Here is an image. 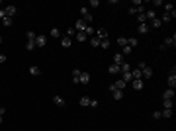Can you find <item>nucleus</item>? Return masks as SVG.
I'll list each match as a JSON object with an SVG mask.
<instances>
[{"label": "nucleus", "mask_w": 176, "mask_h": 131, "mask_svg": "<svg viewBox=\"0 0 176 131\" xmlns=\"http://www.w3.org/2000/svg\"><path fill=\"white\" fill-rule=\"evenodd\" d=\"M145 16H147V22H151V20L157 18V12L155 10H145Z\"/></svg>", "instance_id": "obj_25"}, {"label": "nucleus", "mask_w": 176, "mask_h": 131, "mask_svg": "<svg viewBox=\"0 0 176 131\" xmlns=\"http://www.w3.org/2000/svg\"><path fill=\"white\" fill-rule=\"evenodd\" d=\"M4 18H6V12H4V8H0V22H2Z\"/></svg>", "instance_id": "obj_46"}, {"label": "nucleus", "mask_w": 176, "mask_h": 131, "mask_svg": "<svg viewBox=\"0 0 176 131\" xmlns=\"http://www.w3.org/2000/svg\"><path fill=\"white\" fill-rule=\"evenodd\" d=\"M6 61H8V57H6V55H2V53H0V65H2V63H6Z\"/></svg>", "instance_id": "obj_45"}, {"label": "nucleus", "mask_w": 176, "mask_h": 131, "mask_svg": "<svg viewBox=\"0 0 176 131\" xmlns=\"http://www.w3.org/2000/svg\"><path fill=\"white\" fill-rule=\"evenodd\" d=\"M88 6H92V8H96V6H100V0H90V4Z\"/></svg>", "instance_id": "obj_42"}, {"label": "nucleus", "mask_w": 176, "mask_h": 131, "mask_svg": "<svg viewBox=\"0 0 176 131\" xmlns=\"http://www.w3.org/2000/svg\"><path fill=\"white\" fill-rule=\"evenodd\" d=\"M61 43H63V47H65V49H69V47L73 45V37H69V35H65V37L61 39Z\"/></svg>", "instance_id": "obj_19"}, {"label": "nucleus", "mask_w": 176, "mask_h": 131, "mask_svg": "<svg viewBox=\"0 0 176 131\" xmlns=\"http://www.w3.org/2000/svg\"><path fill=\"white\" fill-rule=\"evenodd\" d=\"M137 22H139V24H147V16H145V12H143V14H137Z\"/></svg>", "instance_id": "obj_33"}, {"label": "nucleus", "mask_w": 176, "mask_h": 131, "mask_svg": "<svg viewBox=\"0 0 176 131\" xmlns=\"http://www.w3.org/2000/svg\"><path fill=\"white\" fill-rule=\"evenodd\" d=\"M4 114H6V108H4V106H0V116H4Z\"/></svg>", "instance_id": "obj_48"}, {"label": "nucleus", "mask_w": 176, "mask_h": 131, "mask_svg": "<svg viewBox=\"0 0 176 131\" xmlns=\"http://www.w3.org/2000/svg\"><path fill=\"white\" fill-rule=\"evenodd\" d=\"M30 75L39 77V75H41V69H39V67H35V65H32V67H30Z\"/></svg>", "instance_id": "obj_23"}, {"label": "nucleus", "mask_w": 176, "mask_h": 131, "mask_svg": "<svg viewBox=\"0 0 176 131\" xmlns=\"http://www.w3.org/2000/svg\"><path fill=\"white\" fill-rule=\"evenodd\" d=\"M112 96H114V100H121L123 98V90H112Z\"/></svg>", "instance_id": "obj_28"}, {"label": "nucleus", "mask_w": 176, "mask_h": 131, "mask_svg": "<svg viewBox=\"0 0 176 131\" xmlns=\"http://www.w3.org/2000/svg\"><path fill=\"white\" fill-rule=\"evenodd\" d=\"M163 8H165V12H174V8H172V4H170V2H165V4H163Z\"/></svg>", "instance_id": "obj_36"}, {"label": "nucleus", "mask_w": 176, "mask_h": 131, "mask_svg": "<svg viewBox=\"0 0 176 131\" xmlns=\"http://www.w3.org/2000/svg\"><path fill=\"white\" fill-rule=\"evenodd\" d=\"M100 47H102V49H110V39H102V41H100Z\"/></svg>", "instance_id": "obj_35"}, {"label": "nucleus", "mask_w": 176, "mask_h": 131, "mask_svg": "<svg viewBox=\"0 0 176 131\" xmlns=\"http://www.w3.org/2000/svg\"><path fill=\"white\" fill-rule=\"evenodd\" d=\"M26 37H28V43H26V49H28V51H32V49H35V37H37V33H33V32H28V33H26Z\"/></svg>", "instance_id": "obj_1"}, {"label": "nucleus", "mask_w": 176, "mask_h": 131, "mask_svg": "<svg viewBox=\"0 0 176 131\" xmlns=\"http://www.w3.org/2000/svg\"><path fill=\"white\" fill-rule=\"evenodd\" d=\"M90 100H92V98H88V96H82V98L78 100V104H80L82 108H90Z\"/></svg>", "instance_id": "obj_20"}, {"label": "nucleus", "mask_w": 176, "mask_h": 131, "mask_svg": "<svg viewBox=\"0 0 176 131\" xmlns=\"http://www.w3.org/2000/svg\"><path fill=\"white\" fill-rule=\"evenodd\" d=\"M139 69H141V78H151L153 77V69L147 65V63H139Z\"/></svg>", "instance_id": "obj_2"}, {"label": "nucleus", "mask_w": 176, "mask_h": 131, "mask_svg": "<svg viewBox=\"0 0 176 131\" xmlns=\"http://www.w3.org/2000/svg\"><path fill=\"white\" fill-rule=\"evenodd\" d=\"M51 37H61V30H59V28H53V30H51Z\"/></svg>", "instance_id": "obj_37"}, {"label": "nucleus", "mask_w": 176, "mask_h": 131, "mask_svg": "<svg viewBox=\"0 0 176 131\" xmlns=\"http://www.w3.org/2000/svg\"><path fill=\"white\" fill-rule=\"evenodd\" d=\"M75 39H78V41L82 43V41H86V39H88V35H86L84 32H77V35H75Z\"/></svg>", "instance_id": "obj_26"}, {"label": "nucleus", "mask_w": 176, "mask_h": 131, "mask_svg": "<svg viewBox=\"0 0 176 131\" xmlns=\"http://www.w3.org/2000/svg\"><path fill=\"white\" fill-rule=\"evenodd\" d=\"M137 32L141 33V35H145V33H149V32H151V28H149V24H139Z\"/></svg>", "instance_id": "obj_15"}, {"label": "nucleus", "mask_w": 176, "mask_h": 131, "mask_svg": "<svg viewBox=\"0 0 176 131\" xmlns=\"http://www.w3.org/2000/svg\"><path fill=\"white\" fill-rule=\"evenodd\" d=\"M163 45H165L166 49H168V47H174V45H176V35H174V33H172V35H168Z\"/></svg>", "instance_id": "obj_9"}, {"label": "nucleus", "mask_w": 176, "mask_h": 131, "mask_svg": "<svg viewBox=\"0 0 176 131\" xmlns=\"http://www.w3.org/2000/svg\"><path fill=\"white\" fill-rule=\"evenodd\" d=\"M137 43H139V39H137V37H127V45H129V47H137Z\"/></svg>", "instance_id": "obj_30"}, {"label": "nucleus", "mask_w": 176, "mask_h": 131, "mask_svg": "<svg viewBox=\"0 0 176 131\" xmlns=\"http://www.w3.org/2000/svg\"><path fill=\"white\" fill-rule=\"evenodd\" d=\"M0 123H2V116H0Z\"/></svg>", "instance_id": "obj_50"}, {"label": "nucleus", "mask_w": 176, "mask_h": 131, "mask_svg": "<svg viewBox=\"0 0 176 131\" xmlns=\"http://www.w3.org/2000/svg\"><path fill=\"white\" fill-rule=\"evenodd\" d=\"M4 12H6V18H14L16 16V6H6Z\"/></svg>", "instance_id": "obj_17"}, {"label": "nucleus", "mask_w": 176, "mask_h": 131, "mask_svg": "<svg viewBox=\"0 0 176 131\" xmlns=\"http://www.w3.org/2000/svg\"><path fill=\"white\" fill-rule=\"evenodd\" d=\"M53 104H55L57 108H65V100H63V96H53Z\"/></svg>", "instance_id": "obj_14"}, {"label": "nucleus", "mask_w": 176, "mask_h": 131, "mask_svg": "<svg viewBox=\"0 0 176 131\" xmlns=\"http://www.w3.org/2000/svg\"><path fill=\"white\" fill-rule=\"evenodd\" d=\"M174 18H176V12H165L163 18H159V20H161V24H168V22H172Z\"/></svg>", "instance_id": "obj_5"}, {"label": "nucleus", "mask_w": 176, "mask_h": 131, "mask_svg": "<svg viewBox=\"0 0 176 131\" xmlns=\"http://www.w3.org/2000/svg\"><path fill=\"white\" fill-rule=\"evenodd\" d=\"M86 26H88V24L84 22V20H80V18H78L77 22H75V26H73V28H75L77 32H84V30H86Z\"/></svg>", "instance_id": "obj_8"}, {"label": "nucleus", "mask_w": 176, "mask_h": 131, "mask_svg": "<svg viewBox=\"0 0 176 131\" xmlns=\"http://www.w3.org/2000/svg\"><path fill=\"white\" fill-rule=\"evenodd\" d=\"M131 86H133V90H143V78H137V80H131Z\"/></svg>", "instance_id": "obj_12"}, {"label": "nucleus", "mask_w": 176, "mask_h": 131, "mask_svg": "<svg viewBox=\"0 0 176 131\" xmlns=\"http://www.w3.org/2000/svg\"><path fill=\"white\" fill-rule=\"evenodd\" d=\"M67 35H69V37H75V35H77V30H75L73 26H71V28L67 30Z\"/></svg>", "instance_id": "obj_38"}, {"label": "nucleus", "mask_w": 176, "mask_h": 131, "mask_svg": "<svg viewBox=\"0 0 176 131\" xmlns=\"http://www.w3.org/2000/svg\"><path fill=\"white\" fill-rule=\"evenodd\" d=\"M80 16H82V20L90 26V22H92V14H90V10H88V6H82V8H80Z\"/></svg>", "instance_id": "obj_3"}, {"label": "nucleus", "mask_w": 176, "mask_h": 131, "mask_svg": "<svg viewBox=\"0 0 176 131\" xmlns=\"http://www.w3.org/2000/svg\"><path fill=\"white\" fill-rule=\"evenodd\" d=\"M118 45H120L121 49H123V47L127 45V37H118Z\"/></svg>", "instance_id": "obj_34"}, {"label": "nucleus", "mask_w": 176, "mask_h": 131, "mask_svg": "<svg viewBox=\"0 0 176 131\" xmlns=\"http://www.w3.org/2000/svg\"><path fill=\"white\" fill-rule=\"evenodd\" d=\"M12 22H14L12 18H4V20H2V24H4L6 28H10V26H12Z\"/></svg>", "instance_id": "obj_39"}, {"label": "nucleus", "mask_w": 176, "mask_h": 131, "mask_svg": "<svg viewBox=\"0 0 176 131\" xmlns=\"http://www.w3.org/2000/svg\"><path fill=\"white\" fill-rule=\"evenodd\" d=\"M163 108H170L172 110V100H165V102H163Z\"/></svg>", "instance_id": "obj_40"}, {"label": "nucleus", "mask_w": 176, "mask_h": 131, "mask_svg": "<svg viewBox=\"0 0 176 131\" xmlns=\"http://www.w3.org/2000/svg\"><path fill=\"white\" fill-rule=\"evenodd\" d=\"M143 12H145V6H143V4H141V6H131V8H129V14H131V16L143 14Z\"/></svg>", "instance_id": "obj_10"}, {"label": "nucleus", "mask_w": 176, "mask_h": 131, "mask_svg": "<svg viewBox=\"0 0 176 131\" xmlns=\"http://www.w3.org/2000/svg\"><path fill=\"white\" fill-rule=\"evenodd\" d=\"M131 78H133V80L141 78V69H139V67H137V69H131Z\"/></svg>", "instance_id": "obj_27"}, {"label": "nucleus", "mask_w": 176, "mask_h": 131, "mask_svg": "<svg viewBox=\"0 0 176 131\" xmlns=\"http://www.w3.org/2000/svg\"><path fill=\"white\" fill-rule=\"evenodd\" d=\"M100 41H102V39H100L98 35H94V37H90V45H92V47H100Z\"/></svg>", "instance_id": "obj_29"}, {"label": "nucleus", "mask_w": 176, "mask_h": 131, "mask_svg": "<svg viewBox=\"0 0 176 131\" xmlns=\"http://www.w3.org/2000/svg\"><path fill=\"white\" fill-rule=\"evenodd\" d=\"M174 86H176V67H172L170 73H168V88L174 90Z\"/></svg>", "instance_id": "obj_4"}, {"label": "nucleus", "mask_w": 176, "mask_h": 131, "mask_svg": "<svg viewBox=\"0 0 176 131\" xmlns=\"http://www.w3.org/2000/svg\"><path fill=\"white\" fill-rule=\"evenodd\" d=\"M153 118H155V120H163V118H161V110H155V112H153Z\"/></svg>", "instance_id": "obj_41"}, {"label": "nucleus", "mask_w": 176, "mask_h": 131, "mask_svg": "<svg viewBox=\"0 0 176 131\" xmlns=\"http://www.w3.org/2000/svg\"><path fill=\"white\" fill-rule=\"evenodd\" d=\"M47 43V35H37L35 37V47H45Z\"/></svg>", "instance_id": "obj_11"}, {"label": "nucleus", "mask_w": 176, "mask_h": 131, "mask_svg": "<svg viewBox=\"0 0 176 131\" xmlns=\"http://www.w3.org/2000/svg\"><path fill=\"white\" fill-rule=\"evenodd\" d=\"M131 51H133V49H131V47H129V45H125V47H123V53H125V55H129V53H131Z\"/></svg>", "instance_id": "obj_43"}, {"label": "nucleus", "mask_w": 176, "mask_h": 131, "mask_svg": "<svg viewBox=\"0 0 176 131\" xmlns=\"http://www.w3.org/2000/svg\"><path fill=\"white\" fill-rule=\"evenodd\" d=\"M112 90H125V82H123V80H116V82H112L110 84V92Z\"/></svg>", "instance_id": "obj_6"}, {"label": "nucleus", "mask_w": 176, "mask_h": 131, "mask_svg": "<svg viewBox=\"0 0 176 131\" xmlns=\"http://www.w3.org/2000/svg\"><path fill=\"white\" fill-rule=\"evenodd\" d=\"M78 78H80V69H75L73 71V82L75 84H78Z\"/></svg>", "instance_id": "obj_31"}, {"label": "nucleus", "mask_w": 176, "mask_h": 131, "mask_svg": "<svg viewBox=\"0 0 176 131\" xmlns=\"http://www.w3.org/2000/svg\"><path fill=\"white\" fill-rule=\"evenodd\" d=\"M90 108H98V100H90Z\"/></svg>", "instance_id": "obj_44"}, {"label": "nucleus", "mask_w": 176, "mask_h": 131, "mask_svg": "<svg viewBox=\"0 0 176 131\" xmlns=\"http://www.w3.org/2000/svg\"><path fill=\"white\" fill-rule=\"evenodd\" d=\"M161 118H172V110L170 108H163L161 110Z\"/></svg>", "instance_id": "obj_24"}, {"label": "nucleus", "mask_w": 176, "mask_h": 131, "mask_svg": "<svg viewBox=\"0 0 176 131\" xmlns=\"http://www.w3.org/2000/svg\"><path fill=\"white\" fill-rule=\"evenodd\" d=\"M90 82V73L88 71H80V78H78V84H88Z\"/></svg>", "instance_id": "obj_7"}, {"label": "nucleus", "mask_w": 176, "mask_h": 131, "mask_svg": "<svg viewBox=\"0 0 176 131\" xmlns=\"http://www.w3.org/2000/svg\"><path fill=\"white\" fill-rule=\"evenodd\" d=\"M163 100H174V90L172 88H166L163 92Z\"/></svg>", "instance_id": "obj_13"}, {"label": "nucleus", "mask_w": 176, "mask_h": 131, "mask_svg": "<svg viewBox=\"0 0 176 131\" xmlns=\"http://www.w3.org/2000/svg\"><path fill=\"white\" fill-rule=\"evenodd\" d=\"M123 63H125V61H123V55H121V53H116V55H114V65L121 67Z\"/></svg>", "instance_id": "obj_16"}, {"label": "nucleus", "mask_w": 176, "mask_h": 131, "mask_svg": "<svg viewBox=\"0 0 176 131\" xmlns=\"http://www.w3.org/2000/svg\"><path fill=\"white\" fill-rule=\"evenodd\" d=\"M0 43H2V35H0Z\"/></svg>", "instance_id": "obj_49"}, {"label": "nucleus", "mask_w": 176, "mask_h": 131, "mask_svg": "<svg viewBox=\"0 0 176 131\" xmlns=\"http://www.w3.org/2000/svg\"><path fill=\"white\" fill-rule=\"evenodd\" d=\"M120 71L121 73H129V71H131V65H129V63H123V65L120 67Z\"/></svg>", "instance_id": "obj_32"}, {"label": "nucleus", "mask_w": 176, "mask_h": 131, "mask_svg": "<svg viewBox=\"0 0 176 131\" xmlns=\"http://www.w3.org/2000/svg\"><path fill=\"white\" fill-rule=\"evenodd\" d=\"M108 73H110V75H120L121 71H120V67H118V65H114V63H112V65L108 67Z\"/></svg>", "instance_id": "obj_22"}, {"label": "nucleus", "mask_w": 176, "mask_h": 131, "mask_svg": "<svg viewBox=\"0 0 176 131\" xmlns=\"http://www.w3.org/2000/svg\"><path fill=\"white\" fill-rule=\"evenodd\" d=\"M96 35H98L100 39H108V30H106V28H100L98 32H96Z\"/></svg>", "instance_id": "obj_21"}, {"label": "nucleus", "mask_w": 176, "mask_h": 131, "mask_svg": "<svg viewBox=\"0 0 176 131\" xmlns=\"http://www.w3.org/2000/svg\"><path fill=\"white\" fill-rule=\"evenodd\" d=\"M163 4H165L163 0H155V2H153V6H163Z\"/></svg>", "instance_id": "obj_47"}, {"label": "nucleus", "mask_w": 176, "mask_h": 131, "mask_svg": "<svg viewBox=\"0 0 176 131\" xmlns=\"http://www.w3.org/2000/svg\"><path fill=\"white\" fill-rule=\"evenodd\" d=\"M147 24H149V28H151V30H159V28L163 26L159 18H155V20H151V22H147Z\"/></svg>", "instance_id": "obj_18"}]
</instances>
